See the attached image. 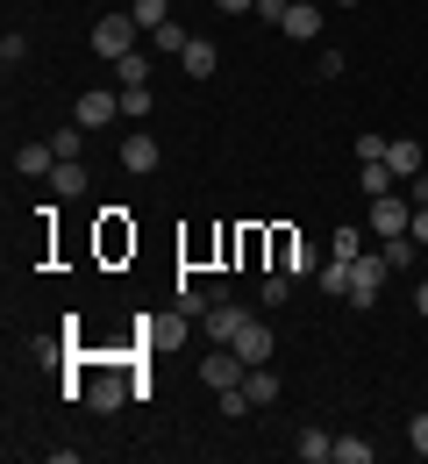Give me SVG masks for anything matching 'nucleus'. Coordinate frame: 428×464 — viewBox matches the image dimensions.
Wrapping results in <instances>:
<instances>
[{
  "label": "nucleus",
  "mask_w": 428,
  "mask_h": 464,
  "mask_svg": "<svg viewBox=\"0 0 428 464\" xmlns=\"http://www.w3.org/2000/svg\"><path fill=\"white\" fill-rule=\"evenodd\" d=\"M71 386H79V401L100 407V414H115V407L136 393V379H128V357H86V364H71Z\"/></svg>",
  "instance_id": "1"
},
{
  "label": "nucleus",
  "mask_w": 428,
  "mask_h": 464,
  "mask_svg": "<svg viewBox=\"0 0 428 464\" xmlns=\"http://www.w3.org/2000/svg\"><path fill=\"white\" fill-rule=\"evenodd\" d=\"M136 36H143L136 14H100V22H93V58H115V64H122L128 51H136Z\"/></svg>",
  "instance_id": "2"
},
{
  "label": "nucleus",
  "mask_w": 428,
  "mask_h": 464,
  "mask_svg": "<svg viewBox=\"0 0 428 464\" xmlns=\"http://www.w3.org/2000/svg\"><path fill=\"white\" fill-rule=\"evenodd\" d=\"M385 279H393V265H385V250H357V257H350V300H357V307H371Z\"/></svg>",
  "instance_id": "3"
},
{
  "label": "nucleus",
  "mask_w": 428,
  "mask_h": 464,
  "mask_svg": "<svg viewBox=\"0 0 428 464\" xmlns=\"http://www.w3.org/2000/svg\"><path fill=\"white\" fill-rule=\"evenodd\" d=\"M407 222H414V200H400V193H378L371 200V215H365V229L385 243V236H407Z\"/></svg>",
  "instance_id": "4"
},
{
  "label": "nucleus",
  "mask_w": 428,
  "mask_h": 464,
  "mask_svg": "<svg viewBox=\"0 0 428 464\" xmlns=\"http://www.w3.org/2000/svg\"><path fill=\"white\" fill-rule=\"evenodd\" d=\"M243 357H236V350L222 343V350H207V357H200V386H207V393H229V386H243Z\"/></svg>",
  "instance_id": "5"
},
{
  "label": "nucleus",
  "mask_w": 428,
  "mask_h": 464,
  "mask_svg": "<svg viewBox=\"0 0 428 464\" xmlns=\"http://www.w3.org/2000/svg\"><path fill=\"white\" fill-rule=\"evenodd\" d=\"M115 115H122V93H108V86H86V93L71 101V121H79V129H108Z\"/></svg>",
  "instance_id": "6"
},
{
  "label": "nucleus",
  "mask_w": 428,
  "mask_h": 464,
  "mask_svg": "<svg viewBox=\"0 0 428 464\" xmlns=\"http://www.w3.org/2000/svg\"><path fill=\"white\" fill-rule=\"evenodd\" d=\"M236 357H243V364H271V350H279V336H271V322H257V314H250L243 329H236Z\"/></svg>",
  "instance_id": "7"
},
{
  "label": "nucleus",
  "mask_w": 428,
  "mask_h": 464,
  "mask_svg": "<svg viewBox=\"0 0 428 464\" xmlns=\"http://www.w3.org/2000/svg\"><path fill=\"white\" fill-rule=\"evenodd\" d=\"M243 322H250V314L236 307V300H222V293H214V307L200 314V329H207L214 343H236V329H243Z\"/></svg>",
  "instance_id": "8"
},
{
  "label": "nucleus",
  "mask_w": 428,
  "mask_h": 464,
  "mask_svg": "<svg viewBox=\"0 0 428 464\" xmlns=\"http://www.w3.org/2000/svg\"><path fill=\"white\" fill-rule=\"evenodd\" d=\"M279 29H286V36H293V44H314V36H321V7H314V0H293V7H286V22H279Z\"/></svg>",
  "instance_id": "9"
},
{
  "label": "nucleus",
  "mask_w": 428,
  "mask_h": 464,
  "mask_svg": "<svg viewBox=\"0 0 428 464\" xmlns=\"http://www.w3.org/2000/svg\"><path fill=\"white\" fill-rule=\"evenodd\" d=\"M157 158H165V150H157V136H128V143H122V172L128 179L157 172Z\"/></svg>",
  "instance_id": "10"
},
{
  "label": "nucleus",
  "mask_w": 428,
  "mask_h": 464,
  "mask_svg": "<svg viewBox=\"0 0 428 464\" xmlns=\"http://www.w3.org/2000/svg\"><path fill=\"white\" fill-rule=\"evenodd\" d=\"M185 322H193V314H179V307H172V314H150V322H143V336H150L157 350H179L185 343Z\"/></svg>",
  "instance_id": "11"
},
{
  "label": "nucleus",
  "mask_w": 428,
  "mask_h": 464,
  "mask_svg": "<svg viewBox=\"0 0 428 464\" xmlns=\"http://www.w3.org/2000/svg\"><path fill=\"white\" fill-rule=\"evenodd\" d=\"M14 172L22 179H51L58 172V150H51V143H22V150H14Z\"/></svg>",
  "instance_id": "12"
},
{
  "label": "nucleus",
  "mask_w": 428,
  "mask_h": 464,
  "mask_svg": "<svg viewBox=\"0 0 428 464\" xmlns=\"http://www.w3.org/2000/svg\"><path fill=\"white\" fill-rule=\"evenodd\" d=\"M179 64H185V79H207V72L222 64V51H214L207 36H193V44H185V51H179Z\"/></svg>",
  "instance_id": "13"
},
{
  "label": "nucleus",
  "mask_w": 428,
  "mask_h": 464,
  "mask_svg": "<svg viewBox=\"0 0 428 464\" xmlns=\"http://www.w3.org/2000/svg\"><path fill=\"white\" fill-rule=\"evenodd\" d=\"M51 193H58V200H86V165H79V158H64L58 172H51Z\"/></svg>",
  "instance_id": "14"
},
{
  "label": "nucleus",
  "mask_w": 428,
  "mask_h": 464,
  "mask_svg": "<svg viewBox=\"0 0 428 464\" xmlns=\"http://www.w3.org/2000/svg\"><path fill=\"white\" fill-rule=\"evenodd\" d=\"M300 464H336V436L328 429H300Z\"/></svg>",
  "instance_id": "15"
},
{
  "label": "nucleus",
  "mask_w": 428,
  "mask_h": 464,
  "mask_svg": "<svg viewBox=\"0 0 428 464\" xmlns=\"http://www.w3.org/2000/svg\"><path fill=\"white\" fill-rule=\"evenodd\" d=\"M385 165H393L400 179H414V172H422V143H414V136H400V143L385 150Z\"/></svg>",
  "instance_id": "16"
},
{
  "label": "nucleus",
  "mask_w": 428,
  "mask_h": 464,
  "mask_svg": "<svg viewBox=\"0 0 428 464\" xmlns=\"http://www.w3.org/2000/svg\"><path fill=\"white\" fill-rule=\"evenodd\" d=\"M393 165H385V158H378V165H357V186H365V200H378V193H393Z\"/></svg>",
  "instance_id": "17"
},
{
  "label": "nucleus",
  "mask_w": 428,
  "mask_h": 464,
  "mask_svg": "<svg viewBox=\"0 0 428 464\" xmlns=\"http://www.w3.org/2000/svg\"><path fill=\"white\" fill-rule=\"evenodd\" d=\"M128 14H136L143 29H165V22H172V0H128Z\"/></svg>",
  "instance_id": "18"
},
{
  "label": "nucleus",
  "mask_w": 428,
  "mask_h": 464,
  "mask_svg": "<svg viewBox=\"0 0 428 464\" xmlns=\"http://www.w3.org/2000/svg\"><path fill=\"white\" fill-rule=\"evenodd\" d=\"M378 450H371L365 436H336V464H371Z\"/></svg>",
  "instance_id": "19"
},
{
  "label": "nucleus",
  "mask_w": 428,
  "mask_h": 464,
  "mask_svg": "<svg viewBox=\"0 0 428 464\" xmlns=\"http://www.w3.org/2000/svg\"><path fill=\"white\" fill-rule=\"evenodd\" d=\"M150 44H157L165 58H179V51H185V44H193V36H185L179 22H165V29H150Z\"/></svg>",
  "instance_id": "20"
},
{
  "label": "nucleus",
  "mask_w": 428,
  "mask_h": 464,
  "mask_svg": "<svg viewBox=\"0 0 428 464\" xmlns=\"http://www.w3.org/2000/svg\"><path fill=\"white\" fill-rule=\"evenodd\" d=\"M357 250H365V229H336V236H328V257H343V265H350Z\"/></svg>",
  "instance_id": "21"
},
{
  "label": "nucleus",
  "mask_w": 428,
  "mask_h": 464,
  "mask_svg": "<svg viewBox=\"0 0 428 464\" xmlns=\"http://www.w3.org/2000/svg\"><path fill=\"white\" fill-rule=\"evenodd\" d=\"M321 293H343V300H350V265H343V257L321 265Z\"/></svg>",
  "instance_id": "22"
},
{
  "label": "nucleus",
  "mask_w": 428,
  "mask_h": 464,
  "mask_svg": "<svg viewBox=\"0 0 428 464\" xmlns=\"http://www.w3.org/2000/svg\"><path fill=\"white\" fill-rule=\"evenodd\" d=\"M79 143H86V129H79V121H64L58 136H51V150H58V165H64V158H79Z\"/></svg>",
  "instance_id": "23"
},
{
  "label": "nucleus",
  "mask_w": 428,
  "mask_h": 464,
  "mask_svg": "<svg viewBox=\"0 0 428 464\" xmlns=\"http://www.w3.org/2000/svg\"><path fill=\"white\" fill-rule=\"evenodd\" d=\"M385 150H393V136H378V129H365V136H357V165H378Z\"/></svg>",
  "instance_id": "24"
},
{
  "label": "nucleus",
  "mask_w": 428,
  "mask_h": 464,
  "mask_svg": "<svg viewBox=\"0 0 428 464\" xmlns=\"http://www.w3.org/2000/svg\"><path fill=\"white\" fill-rule=\"evenodd\" d=\"M172 307H179V314H193V322H200V314L214 307V293H200V286H179V300H172Z\"/></svg>",
  "instance_id": "25"
},
{
  "label": "nucleus",
  "mask_w": 428,
  "mask_h": 464,
  "mask_svg": "<svg viewBox=\"0 0 428 464\" xmlns=\"http://www.w3.org/2000/svg\"><path fill=\"white\" fill-rule=\"evenodd\" d=\"M115 72H122V86H150V58H143V51H128Z\"/></svg>",
  "instance_id": "26"
},
{
  "label": "nucleus",
  "mask_w": 428,
  "mask_h": 464,
  "mask_svg": "<svg viewBox=\"0 0 428 464\" xmlns=\"http://www.w3.org/2000/svg\"><path fill=\"white\" fill-rule=\"evenodd\" d=\"M29 58V36H14V29H7V36H0V64H7V72H14V64Z\"/></svg>",
  "instance_id": "27"
},
{
  "label": "nucleus",
  "mask_w": 428,
  "mask_h": 464,
  "mask_svg": "<svg viewBox=\"0 0 428 464\" xmlns=\"http://www.w3.org/2000/svg\"><path fill=\"white\" fill-rule=\"evenodd\" d=\"M29 357H36V364H43V372H58V364H64V350L51 343V336H36V343H29Z\"/></svg>",
  "instance_id": "28"
},
{
  "label": "nucleus",
  "mask_w": 428,
  "mask_h": 464,
  "mask_svg": "<svg viewBox=\"0 0 428 464\" xmlns=\"http://www.w3.org/2000/svg\"><path fill=\"white\" fill-rule=\"evenodd\" d=\"M214 407H222V414H229V421H243V414H250V401H243V386H229V393H214Z\"/></svg>",
  "instance_id": "29"
},
{
  "label": "nucleus",
  "mask_w": 428,
  "mask_h": 464,
  "mask_svg": "<svg viewBox=\"0 0 428 464\" xmlns=\"http://www.w3.org/2000/svg\"><path fill=\"white\" fill-rule=\"evenodd\" d=\"M122 115H150V86H122Z\"/></svg>",
  "instance_id": "30"
},
{
  "label": "nucleus",
  "mask_w": 428,
  "mask_h": 464,
  "mask_svg": "<svg viewBox=\"0 0 428 464\" xmlns=\"http://www.w3.org/2000/svg\"><path fill=\"white\" fill-rule=\"evenodd\" d=\"M407 443H414V458H428V414H414V421H407Z\"/></svg>",
  "instance_id": "31"
},
{
  "label": "nucleus",
  "mask_w": 428,
  "mask_h": 464,
  "mask_svg": "<svg viewBox=\"0 0 428 464\" xmlns=\"http://www.w3.org/2000/svg\"><path fill=\"white\" fill-rule=\"evenodd\" d=\"M286 7H293V0H257V14H264V22H286Z\"/></svg>",
  "instance_id": "32"
},
{
  "label": "nucleus",
  "mask_w": 428,
  "mask_h": 464,
  "mask_svg": "<svg viewBox=\"0 0 428 464\" xmlns=\"http://www.w3.org/2000/svg\"><path fill=\"white\" fill-rule=\"evenodd\" d=\"M407 236H414V243H428V208H414V222H407Z\"/></svg>",
  "instance_id": "33"
},
{
  "label": "nucleus",
  "mask_w": 428,
  "mask_h": 464,
  "mask_svg": "<svg viewBox=\"0 0 428 464\" xmlns=\"http://www.w3.org/2000/svg\"><path fill=\"white\" fill-rule=\"evenodd\" d=\"M414 208H428V172H414Z\"/></svg>",
  "instance_id": "34"
},
{
  "label": "nucleus",
  "mask_w": 428,
  "mask_h": 464,
  "mask_svg": "<svg viewBox=\"0 0 428 464\" xmlns=\"http://www.w3.org/2000/svg\"><path fill=\"white\" fill-rule=\"evenodd\" d=\"M414 314H422V322H428V279H422V286H414Z\"/></svg>",
  "instance_id": "35"
},
{
  "label": "nucleus",
  "mask_w": 428,
  "mask_h": 464,
  "mask_svg": "<svg viewBox=\"0 0 428 464\" xmlns=\"http://www.w3.org/2000/svg\"><path fill=\"white\" fill-rule=\"evenodd\" d=\"M214 7H222V14H243V7H257V0H214Z\"/></svg>",
  "instance_id": "36"
},
{
  "label": "nucleus",
  "mask_w": 428,
  "mask_h": 464,
  "mask_svg": "<svg viewBox=\"0 0 428 464\" xmlns=\"http://www.w3.org/2000/svg\"><path fill=\"white\" fill-rule=\"evenodd\" d=\"M336 7H357V0H336Z\"/></svg>",
  "instance_id": "37"
}]
</instances>
